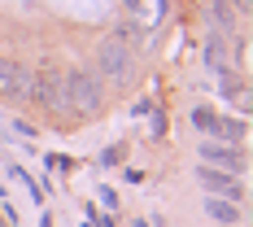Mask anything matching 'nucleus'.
I'll list each match as a JSON object with an SVG mask.
<instances>
[{
	"label": "nucleus",
	"mask_w": 253,
	"mask_h": 227,
	"mask_svg": "<svg viewBox=\"0 0 253 227\" xmlns=\"http://www.w3.org/2000/svg\"><path fill=\"white\" fill-rule=\"evenodd\" d=\"M201 183L210 188V197H231V201H240V197H245L240 179L231 175V171H218V166H205V171H201Z\"/></svg>",
	"instance_id": "nucleus-5"
},
{
	"label": "nucleus",
	"mask_w": 253,
	"mask_h": 227,
	"mask_svg": "<svg viewBox=\"0 0 253 227\" xmlns=\"http://www.w3.org/2000/svg\"><path fill=\"white\" fill-rule=\"evenodd\" d=\"M31 101H40L44 109H52V114L70 109V92H66V75H61L57 66H48V70H40V75H35V83H31Z\"/></svg>",
	"instance_id": "nucleus-2"
},
{
	"label": "nucleus",
	"mask_w": 253,
	"mask_h": 227,
	"mask_svg": "<svg viewBox=\"0 0 253 227\" xmlns=\"http://www.w3.org/2000/svg\"><path fill=\"white\" fill-rule=\"evenodd\" d=\"M31 83L35 75L18 66V61H9V57H0V96H13V101H31Z\"/></svg>",
	"instance_id": "nucleus-4"
},
{
	"label": "nucleus",
	"mask_w": 253,
	"mask_h": 227,
	"mask_svg": "<svg viewBox=\"0 0 253 227\" xmlns=\"http://www.w3.org/2000/svg\"><path fill=\"white\" fill-rule=\"evenodd\" d=\"M205 210H210V219H214V223H227V227H236L240 219H245L240 201H231V197H210V201H205Z\"/></svg>",
	"instance_id": "nucleus-7"
},
{
	"label": "nucleus",
	"mask_w": 253,
	"mask_h": 227,
	"mask_svg": "<svg viewBox=\"0 0 253 227\" xmlns=\"http://www.w3.org/2000/svg\"><path fill=\"white\" fill-rule=\"evenodd\" d=\"M66 92H70V109L75 114H96L101 109V96H105L101 79L92 75V70H70L66 75Z\"/></svg>",
	"instance_id": "nucleus-1"
},
{
	"label": "nucleus",
	"mask_w": 253,
	"mask_h": 227,
	"mask_svg": "<svg viewBox=\"0 0 253 227\" xmlns=\"http://www.w3.org/2000/svg\"><path fill=\"white\" fill-rule=\"evenodd\" d=\"M96 70H105L114 83H126V79H131V48L118 44L114 35L101 40V48H96Z\"/></svg>",
	"instance_id": "nucleus-3"
},
{
	"label": "nucleus",
	"mask_w": 253,
	"mask_h": 227,
	"mask_svg": "<svg viewBox=\"0 0 253 227\" xmlns=\"http://www.w3.org/2000/svg\"><path fill=\"white\" fill-rule=\"evenodd\" d=\"M201 157L218 171H245V153L231 149V144H201Z\"/></svg>",
	"instance_id": "nucleus-6"
},
{
	"label": "nucleus",
	"mask_w": 253,
	"mask_h": 227,
	"mask_svg": "<svg viewBox=\"0 0 253 227\" xmlns=\"http://www.w3.org/2000/svg\"><path fill=\"white\" fill-rule=\"evenodd\" d=\"M192 123L201 127V131H214V123H218V118H214L210 109H197V114H192Z\"/></svg>",
	"instance_id": "nucleus-8"
}]
</instances>
